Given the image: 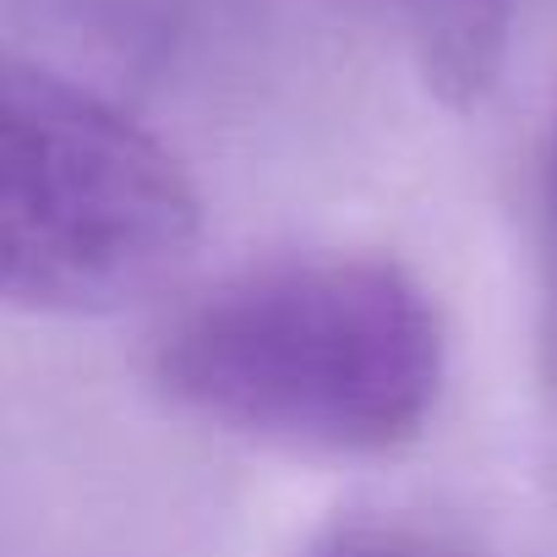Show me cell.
I'll use <instances>...</instances> for the list:
<instances>
[{
    "instance_id": "277c9868",
    "label": "cell",
    "mask_w": 557,
    "mask_h": 557,
    "mask_svg": "<svg viewBox=\"0 0 557 557\" xmlns=\"http://www.w3.org/2000/svg\"><path fill=\"white\" fill-rule=\"evenodd\" d=\"M312 557H475V552H459V546H448V541L410 535V530H372V524H356V530H339L334 541H323Z\"/></svg>"
},
{
    "instance_id": "7a4b0ae2",
    "label": "cell",
    "mask_w": 557,
    "mask_h": 557,
    "mask_svg": "<svg viewBox=\"0 0 557 557\" xmlns=\"http://www.w3.org/2000/svg\"><path fill=\"white\" fill-rule=\"evenodd\" d=\"M197 235L202 202L159 137L0 50V301L121 312L170 285Z\"/></svg>"
},
{
    "instance_id": "6da1fadb",
    "label": "cell",
    "mask_w": 557,
    "mask_h": 557,
    "mask_svg": "<svg viewBox=\"0 0 557 557\" xmlns=\"http://www.w3.org/2000/svg\"><path fill=\"white\" fill-rule=\"evenodd\" d=\"M159 383L197 416L301 454H388L443 394V323L394 257H278L191 296Z\"/></svg>"
},
{
    "instance_id": "5b68a950",
    "label": "cell",
    "mask_w": 557,
    "mask_h": 557,
    "mask_svg": "<svg viewBox=\"0 0 557 557\" xmlns=\"http://www.w3.org/2000/svg\"><path fill=\"white\" fill-rule=\"evenodd\" d=\"M552 240H546V323H541V345H546V372L557 377V159H552Z\"/></svg>"
},
{
    "instance_id": "3957f363",
    "label": "cell",
    "mask_w": 557,
    "mask_h": 557,
    "mask_svg": "<svg viewBox=\"0 0 557 557\" xmlns=\"http://www.w3.org/2000/svg\"><path fill=\"white\" fill-rule=\"evenodd\" d=\"M399 17L426 83L448 104H475L508 55V0H383Z\"/></svg>"
}]
</instances>
